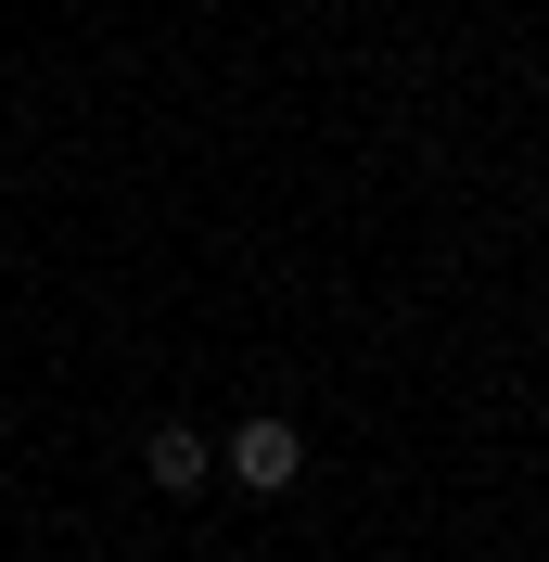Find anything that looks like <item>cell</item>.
Segmentation results:
<instances>
[{"mask_svg": "<svg viewBox=\"0 0 549 562\" xmlns=\"http://www.w3.org/2000/svg\"><path fill=\"white\" fill-rule=\"evenodd\" d=\"M217 460H231V473H243V486H256V498H281V486H307V435H294V422H281V409L231 422V448H217Z\"/></svg>", "mask_w": 549, "mask_h": 562, "instance_id": "1", "label": "cell"}, {"mask_svg": "<svg viewBox=\"0 0 549 562\" xmlns=\"http://www.w3.org/2000/svg\"><path fill=\"white\" fill-rule=\"evenodd\" d=\"M141 473H154L167 498H192L205 486V435H192V422H154V435H141Z\"/></svg>", "mask_w": 549, "mask_h": 562, "instance_id": "2", "label": "cell"}]
</instances>
